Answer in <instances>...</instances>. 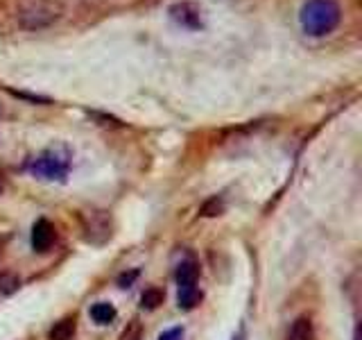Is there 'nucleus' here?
Listing matches in <instances>:
<instances>
[{"label":"nucleus","instance_id":"nucleus-1","mask_svg":"<svg viewBox=\"0 0 362 340\" xmlns=\"http://www.w3.org/2000/svg\"><path fill=\"white\" fill-rule=\"evenodd\" d=\"M342 21V9L337 0H305L299 11V26L308 37H326L335 32Z\"/></svg>","mask_w":362,"mask_h":340},{"label":"nucleus","instance_id":"nucleus-2","mask_svg":"<svg viewBox=\"0 0 362 340\" xmlns=\"http://www.w3.org/2000/svg\"><path fill=\"white\" fill-rule=\"evenodd\" d=\"M62 0H25L16 11V23L23 32H43L64 18Z\"/></svg>","mask_w":362,"mask_h":340},{"label":"nucleus","instance_id":"nucleus-3","mask_svg":"<svg viewBox=\"0 0 362 340\" xmlns=\"http://www.w3.org/2000/svg\"><path fill=\"white\" fill-rule=\"evenodd\" d=\"M28 170L34 177L48 181H64L71 170V152L66 147H48L39 157L30 159Z\"/></svg>","mask_w":362,"mask_h":340},{"label":"nucleus","instance_id":"nucleus-4","mask_svg":"<svg viewBox=\"0 0 362 340\" xmlns=\"http://www.w3.org/2000/svg\"><path fill=\"white\" fill-rule=\"evenodd\" d=\"M168 16L181 30L197 32L204 28V9L195 0H177V3L170 5Z\"/></svg>","mask_w":362,"mask_h":340},{"label":"nucleus","instance_id":"nucleus-5","mask_svg":"<svg viewBox=\"0 0 362 340\" xmlns=\"http://www.w3.org/2000/svg\"><path fill=\"white\" fill-rule=\"evenodd\" d=\"M79 220H82V230L84 238L93 245H102L111 238V215L107 211H88V213H79Z\"/></svg>","mask_w":362,"mask_h":340},{"label":"nucleus","instance_id":"nucleus-6","mask_svg":"<svg viewBox=\"0 0 362 340\" xmlns=\"http://www.w3.org/2000/svg\"><path fill=\"white\" fill-rule=\"evenodd\" d=\"M52 243H54V227L45 218L34 222V227H32V247L37 249V252H48V249L52 247Z\"/></svg>","mask_w":362,"mask_h":340},{"label":"nucleus","instance_id":"nucleus-7","mask_svg":"<svg viewBox=\"0 0 362 340\" xmlns=\"http://www.w3.org/2000/svg\"><path fill=\"white\" fill-rule=\"evenodd\" d=\"M197 277H199V266H197V261H181L179 268H177V283H179V288L181 286H195L197 283Z\"/></svg>","mask_w":362,"mask_h":340},{"label":"nucleus","instance_id":"nucleus-8","mask_svg":"<svg viewBox=\"0 0 362 340\" xmlns=\"http://www.w3.org/2000/svg\"><path fill=\"white\" fill-rule=\"evenodd\" d=\"M288 340H315V327L310 317H297L288 332Z\"/></svg>","mask_w":362,"mask_h":340},{"label":"nucleus","instance_id":"nucleus-9","mask_svg":"<svg viewBox=\"0 0 362 340\" xmlns=\"http://www.w3.org/2000/svg\"><path fill=\"white\" fill-rule=\"evenodd\" d=\"M177 302H179V309L184 311H192L195 306L202 302V290L195 286H181L179 288V295H177Z\"/></svg>","mask_w":362,"mask_h":340},{"label":"nucleus","instance_id":"nucleus-10","mask_svg":"<svg viewBox=\"0 0 362 340\" xmlns=\"http://www.w3.org/2000/svg\"><path fill=\"white\" fill-rule=\"evenodd\" d=\"M90 317H93L95 324H111L116 320V309L109 302H98L90 306Z\"/></svg>","mask_w":362,"mask_h":340},{"label":"nucleus","instance_id":"nucleus-11","mask_svg":"<svg viewBox=\"0 0 362 340\" xmlns=\"http://www.w3.org/2000/svg\"><path fill=\"white\" fill-rule=\"evenodd\" d=\"M75 336V317H64L50 329V340H73Z\"/></svg>","mask_w":362,"mask_h":340},{"label":"nucleus","instance_id":"nucleus-12","mask_svg":"<svg viewBox=\"0 0 362 340\" xmlns=\"http://www.w3.org/2000/svg\"><path fill=\"white\" fill-rule=\"evenodd\" d=\"M163 290H158V288H147L143 293V298H141V304H143V309L147 311H154L158 304H163Z\"/></svg>","mask_w":362,"mask_h":340},{"label":"nucleus","instance_id":"nucleus-13","mask_svg":"<svg viewBox=\"0 0 362 340\" xmlns=\"http://www.w3.org/2000/svg\"><path fill=\"white\" fill-rule=\"evenodd\" d=\"M224 211V200L222 198H211L202 204L199 213L204 215V218H215V215H220Z\"/></svg>","mask_w":362,"mask_h":340},{"label":"nucleus","instance_id":"nucleus-14","mask_svg":"<svg viewBox=\"0 0 362 340\" xmlns=\"http://www.w3.org/2000/svg\"><path fill=\"white\" fill-rule=\"evenodd\" d=\"M18 286H21V279L16 275H11V272H0V293L11 295L18 290Z\"/></svg>","mask_w":362,"mask_h":340},{"label":"nucleus","instance_id":"nucleus-15","mask_svg":"<svg viewBox=\"0 0 362 340\" xmlns=\"http://www.w3.org/2000/svg\"><path fill=\"white\" fill-rule=\"evenodd\" d=\"M122 340H141V324L139 322H132L127 329H124Z\"/></svg>","mask_w":362,"mask_h":340},{"label":"nucleus","instance_id":"nucleus-16","mask_svg":"<svg viewBox=\"0 0 362 340\" xmlns=\"http://www.w3.org/2000/svg\"><path fill=\"white\" fill-rule=\"evenodd\" d=\"M158 340H184V329H168V332H163L161 336H158Z\"/></svg>","mask_w":362,"mask_h":340},{"label":"nucleus","instance_id":"nucleus-17","mask_svg":"<svg viewBox=\"0 0 362 340\" xmlns=\"http://www.w3.org/2000/svg\"><path fill=\"white\" fill-rule=\"evenodd\" d=\"M136 277H139V272H136V270L132 272V275H120V277H118V286H120V288H127Z\"/></svg>","mask_w":362,"mask_h":340},{"label":"nucleus","instance_id":"nucleus-18","mask_svg":"<svg viewBox=\"0 0 362 340\" xmlns=\"http://www.w3.org/2000/svg\"><path fill=\"white\" fill-rule=\"evenodd\" d=\"M247 338V332H245V327H240V332H238V336H233V340H245Z\"/></svg>","mask_w":362,"mask_h":340},{"label":"nucleus","instance_id":"nucleus-19","mask_svg":"<svg viewBox=\"0 0 362 340\" xmlns=\"http://www.w3.org/2000/svg\"><path fill=\"white\" fill-rule=\"evenodd\" d=\"M5 186H7V179H5V173H0V193L5 191Z\"/></svg>","mask_w":362,"mask_h":340},{"label":"nucleus","instance_id":"nucleus-20","mask_svg":"<svg viewBox=\"0 0 362 340\" xmlns=\"http://www.w3.org/2000/svg\"><path fill=\"white\" fill-rule=\"evenodd\" d=\"M3 247H5V238H0V252H3Z\"/></svg>","mask_w":362,"mask_h":340}]
</instances>
